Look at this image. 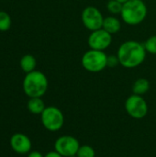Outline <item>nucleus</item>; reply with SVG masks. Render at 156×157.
Masks as SVG:
<instances>
[{
	"label": "nucleus",
	"instance_id": "f257e3e1",
	"mask_svg": "<svg viewBox=\"0 0 156 157\" xmlns=\"http://www.w3.org/2000/svg\"><path fill=\"white\" fill-rule=\"evenodd\" d=\"M147 52L143 43L136 40L122 42L117 52L120 64L125 68L132 69L140 66L146 58Z\"/></svg>",
	"mask_w": 156,
	"mask_h": 157
},
{
	"label": "nucleus",
	"instance_id": "39448f33",
	"mask_svg": "<svg viewBox=\"0 0 156 157\" xmlns=\"http://www.w3.org/2000/svg\"><path fill=\"white\" fill-rule=\"evenodd\" d=\"M40 121L43 127L49 132H58L64 124V116L63 111L54 106L46 107L40 114Z\"/></svg>",
	"mask_w": 156,
	"mask_h": 157
},
{
	"label": "nucleus",
	"instance_id": "ddd939ff",
	"mask_svg": "<svg viewBox=\"0 0 156 157\" xmlns=\"http://www.w3.org/2000/svg\"><path fill=\"white\" fill-rule=\"evenodd\" d=\"M19 65L24 73H26V74L30 73V72L36 70L35 69L36 65H37L36 58L32 54H25L21 57Z\"/></svg>",
	"mask_w": 156,
	"mask_h": 157
},
{
	"label": "nucleus",
	"instance_id": "412c9836",
	"mask_svg": "<svg viewBox=\"0 0 156 157\" xmlns=\"http://www.w3.org/2000/svg\"><path fill=\"white\" fill-rule=\"evenodd\" d=\"M44 157H63L58 152H56L55 150L54 151H51V152H49V153H47Z\"/></svg>",
	"mask_w": 156,
	"mask_h": 157
},
{
	"label": "nucleus",
	"instance_id": "a211bd4d",
	"mask_svg": "<svg viewBox=\"0 0 156 157\" xmlns=\"http://www.w3.org/2000/svg\"><path fill=\"white\" fill-rule=\"evenodd\" d=\"M144 48L146 50V52L148 53L151 54H156V35H153L151 37H149L145 42L143 43Z\"/></svg>",
	"mask_w": 156,
	"mask_h": 157
},
{
	"label": "nucleus",
	"instance_id": "7ed1b4c3",
	"mask_svg": "<svg viewBox=\"0 0 156 157\" xmlns=\"http://www.w3.org/2000/svg\"><path fill=\"white\" fill-rule=\"evenodd\" d=\"M147 14L148 8L143 0H129L123 4L120 16L126 24L136 26L146 18Z\"/></svg>",
	"mask_w": 156,
	"mask_h": 157
},
{
	"label": "nucleus",
	"instance_id": "f8f14e48",
	"mask_svg": "<svg viewBox=\"0 0 156 157\" xmlns=\"http://www.w3.org/2000/svg\"><path fill=\"white\" fill-rule=\"evenodd\" d=\"M27 108L30 113L35 115H40L45 109L46 106L41 98H29L27 103Z\"/></svg>",
	"mask_w": 156,
	"mask_h": 157
},
{
	"label": "nucleus",
	"instance_id": "20e7f679",
	"mask_svg": "<svg viewBox=\"0 0 156 157\" xmlns=\"http://www.w3.org/2000/svg\"><path fill=\"white\" fill-rule=\"evenodd\" d=\"M108 55L103 51L89 49L81 59L82 66L90 73H99L107 67Z\"/></svg>",
	"mask_w": 156,
	"mask_h": 157
},
{
	"label": "nucleus",
	"instance_id": "9b49d317",
	"mask_svg": "<svg viewBox=\"0 0 156 157\" xmlns=\"http://www.w3.org/2000/svg\"><path fill=\"white\" fill-rule=\"evenodd\" d=\"M120 28H121V22L118 17L114 16H108L104 18L102 29L108 31V33H110L111 35L118 33L120 30Z\"/></svg>",
	"mask_w": 156,
	"mask_h": 157
},
{
	"label": "nucleus",
	"instance_id": "f3484780",
	"mask_svg": "<svg viewBox=\"0 0 156 157\" xmlns=\"http://www.w3.org/2000/svg\"><path fill=\"white\" fill-rule=\"evenodd\" d=\"M76 157H96V151L90 145H81L76 154Z\"/></svg>",
	"mask_w": 156,
	"mask_h": 157
},
{
	"label": "nucleus",
	"instance_id": "0eeeda50",
	"mask_svg": "<svg viewBox=\"0 0 156 157\" xmlns=\"http://www.w3.org/2000/svg\"><path fill=\"white\" fill-rule=\"evenodd\" d=\"M79 141L72 135H62L54 143V150L63 157H74L80 147Z\"/></svg>",
	"mask_w": 156,
	"mask_h": 157
},
{
	"label": "nucleus",
	"instance_id": "1a4fd4ad",
	"mask_svg": "<svg viewBox=\"0 0 156 157\" xmlns=\"http://www.w3.org/2000/svg\"><path fill=\"white\" fill-rule=\"evenodd\" d=\"M87 43L90 49L97 51L107 50L112 43V35L103 29L91 31L87 39Z\"/></svg>",
	"mask_w": 156,
	"mask_h": 157
},
{
	"label": "nucleus",
	"instance_id": "dca6fc26",
	"mask_svg": "<svg viewBox=\"0 0 156 157\" xmlns=\"http://www.w3.org/2000/svg\"><path fill=\"white\" fill-rule=\"evenodd\" d=\"M123 4L117 0H109L107 4V9L110 14L118 15L121 13Z\"/></svg>",
	"mask_w": 156,
	"mask_h": 157
},
{
	"label": "nucleus",
	"instance_id": "4468645a",
	"mask_svg": "<svg viewBox=\"0 0 156 157\" xmlns=\"http://www.w3.org/2000/svg\"><path fill=\"white\" fill-rule=\"evenodd\" d=\"M150 89V82L146 78H138L132 85V92L135 95L143 96Z\"/></svg>",
	"mask_w": 156,
	"mask_h": 157
},
{
	"label": "nucleus",
	"instance_id": "9d476101",
	"mask_svg": "<svg viewBox=\"0 0 156 157\" xmlns=\"http://www.w3.org/2000/svg\"><path fill=\"white\" fill-rule=\"evenodd\" d=\"M9 144L12 150L18 155H28L31 151L32 147V144L29 136L19 132L11 136Z\"/></svg>",
	"mask_w": 156,
	"mask_h": 157
},
{
	"label": "nucleus",
	"instance_id": "2eb2a0df",
	"mask_svg": "<svg viewBox=\"0 0 156 157\" xmlns=\"http://www.w3.org/2000/svg\"><path fill=\"white\" fill-rule=\"evenodd\" d=\"M11 25L12 20L10 16L5 11H0V31H7Z\"/></svg>",
	"mask_w": 156,
	"mask_h": 157
},
{
	"label": "nucleus",
	"instance_id": "423d86ee",
	"mask_svg": "<svg viewBox=\"0 0 156 157\" xmlns=\"http://www.w3.org/2000/svg\"><path fill=\"white\" fill-rule=\"evenodd\" d=\"M125 109L129 116L133 119L141 120L148 114V104L143 96L132 94L125 101Z\"/></svg>",
	"mask_w": 156,
	"mask_h": 157
},
{
	"label": "nucleus",
	"instance_id": "6ab92c4d",
	"mask_svg": "<svg viewBox=\"0 0 156 157\" xmlns=\"http://www.w3.org/2000/svg\"><path fill=\"white\" fill-rule=\"evenodd\" d=\"M120 64V61H119V58L116 55H108V58H107V67H111V68H114L116 67L117 65Z\"/></svg>",
	"mask_w": 156,
	"mask_h": 157
},
{
	"label": "nucleus",
	"instance_id": "6e6552de",
	"mask_svg": "<svg viewBox=\"0 0 156 157\" xmlns=\"http://www.w3.org/2000/svg\"><path fill=\"white\" fill-rule=\"evenodd\" d=\"M104 18L100 10L94 6L85 7L81 14V19L85 28L90 31L102 29Z\"/></svg>",
	"mask_w": 156,
	"mask_h": 157
},
{
	"label": "nucleus",
	"instance_id": "4be33fe9",
	"mask_svg": "<svg viewBox=\"0 0 156 157\" xmlns=\"http://www.w3.org/2000/svg\"><path fill=\"white\" fill-rule=\"evenodd\" d=\"M117 1H119V2H120V3H122V4H124V3H126L127 1H129V0H117Z\"/></svg>",
	"mask_w": 156,
	"mask_h": 157
},
{
	"label": "nucleus",
	"instance_id": "f03ea898",
	"mask_svg": "<svg viewBox=\"0 0 156 157\" xmlns=\"http://www.w3.org/2000/svg\"><path fill=\"white\" fill-rule=\"evenodd\" d=\"M48 86L47 76L38 70L26 74L22 83L23 91L29 98H42L47 92Z\"/></svg>",
	"mask_w": 156,
	"mask_h": 157
},
{
	"label": "nucleus",
	"instance_id": "aec40b11",
	"mask_svg": "<svg viewBox=\"0 0 156 157\" xmlns=\"http://www.w3.org/2000/svg\"><path fill=\"white\" fill-rule=\"evenodd\" d=\"M27 157H44V155L39 151H30Z\"/></svg>",
	"mask_w": 156,
	"mask_h": 157
}]
</instances>
